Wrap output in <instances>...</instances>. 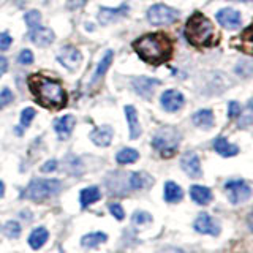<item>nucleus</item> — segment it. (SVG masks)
I'll list each match as a JSON object with an SVG mask.
<instances>
[{
  "label": "nucleus",
  "instance_id": "1",
  "mask_svg": "<svg viewBox=\"0 0 253 253\" xmlns=\"http://www.w3.org/2000/svg\"><path fill=\"white\" fill-rule=\"evenodd\" d=\"M136 54L149 63H163L172 55V43L165 34H147L133 43Z\"/></svg>",
  "mask_w": 253,
  "mask_h": 253
},
{
  "label": "nucleus",
  "instance_id": "2",
  "mask_svg": "<svg viewBox=\"0 0 253 253\" xmlns=\"http://www.w3.org/2000/svg\"><path fill=\"white\" fill-rule=\"evenodd\" d=\"M29 87L40 105L51 109H59L65 106L67 93L63 90V87L57 81H54V79L35 75L29 79Z\"/></svg>",
  "mask_w": 253,
  "mask_h": 253
},
{
  "label": "nucleus",
  "instance_id": "3",
  "mask_svg": "<svg viewBox=\"0 0 253 253\" xmlns=\"http://www.w3.org/2000/svg\"><path fill=\"white\" fill-rule=\"evenodd\" d=\"M213 24L201 13H195L185 24V38L196 47L209 46L213 38Z\"/></svg>",
  "mask_w": 253,
  "mask_h": 253
},
{
  "label": "nucleus",
  "instance_id": "4",
  "mask_svg": "<svg viewBox=\"0 0 253 253\" xmlns=\"http://www.w3.org/2000/svg\"><path fill=\"white\" fill-rule=\"evenodd\" d=\"M62 190V182L59 179H34L26 187L22 198H27L35 203H42L55 196Z\"/></svg>",
  "mask_w": 253,
  "mask_h": 253
},
{
  "label": "nucleus",
  "instance_id": "5",
  "mask_svg": "<svg viewBox=\"0 0 253 253\" xmlns=\"http://www.w3.org/2000/svg\"><path fill=\"white\" fill-rule=\"evenodd\" d=\"M179 144H180V133L174 126H162L152 139V147L162 157L174 155Z\"/></svg>",
  "mask_w": 253,
  "mask_h": 253
},
{
  "label": "nucleus",
  "instance_id": "6",
  "mask_svg": "<svg viewBox=\"0 0 253 253\" xmlns=\"http://www.w3.org/2000/svg\"><path fill=\"white\" fill-rule=\"evenodd\" d=\"M225 190H226V195H228V201L231 203L233 206H237V204H242L245 201H249L252 198V195H253L252 187L244 179L226 180L225 182Z\"/></svg>",
  "mask_w": 253,
  "mask_h": 253
},
{
  "label": "nucleus",
  "instance_id": "7",
  "mask_svg": "<svg viewBox=\"0 0 253 253\" xmlns=\"http://www.w3.org/2000/svg\"><path fill=\"white\" fill-rule=\"evenodd\" d=\"M180 13L174 8L165 5V3H157L152 5L147 10V19L150 24L154 26H166V24H172L176 22Z\"/></svg>",
  "mask_w": 253,
  "mask_h": 253
},
{
  "label": "nucleus",
  "instance_id": "8",
  "mask_svg": "<svg viewBox=\"0 0 253 253\" xmlns=\"http://www.w3.org/2000/svg\"><path fill=\"white\" fill-rule=\"evenodd\" d=\"M193 229L198 234L217 237L221 233V225L218 223V220H215L211 215V213L201 212V213H198V217L193 221Z\"/></svg>",
  "mask_w": 253,
  "mask_h": 253
},
{
  "label": "nucleus",
  "instance_id": "9",
  "mask_svg": "<svg viewBox=\"0 0 253 253\" xmlns=\"http://www.w3.org/2000/svg\"><path fill=\"white\" fill-rule=\"evenodd\" d=\"M57 60L70 71H76L83 63V54L75 46H63L57 54Z\"/></svg>",
  "mask_w": 253,
  "mask_h": 253
},
{
  "label": "nucleus",
  "instance_id": "10",
  "mask_svg": "<svg viewBox=\"0 0 253 253\" xmlns=\"http://www.w3.org/2000/svg\"><path fill=\"white\" fill-rule=\"evenodd\" d=\"M180 168L188 177L192 179H200L203 177V168H201V160L198 154L188 150L180 157Z\"/></svg>",
  "mask_w": 253,
  "mask_h": 253
},
{
  "label": "nucleus",
  "instance_id": "11",
  "mask_svg": "<svg viewBox=\"0 0 253 253\" xmlns=\"http://www.w3.org/2000/svg\"><path fill=\"white\" fill-rule=\"evenodd\" d=\"M215 19L223 29L236 30L241 26V13L233 10V8H223L215 14Z\"/></svg>",
  "mask_w": 253,
  "mask_h": 253
},
{
  "label": "nucleus",
  "instance_id": "12",
  "mask_svg": "<svg viewBox=\"0 0 253 253\" xmlns=\"http://www.w3.org/2000/svg\"><path fill=\"white\" fill-rule=\"evenodd\" d=\"M160 103H162V106H163L165 111H168V113H176V111H179L182 106H184L185 98L179 90L169 89V90H166V92L162 93Z\"/></svg>",
  "mask_w": 253,
  "mask_h": 253
},
{
  "label": "nucleus",
  "instance_id": "13",
  "mask_svg": "<svg viewBox=\"0 0 253 253\" xmlns=\"http://www.w3.org/2000/svg\"><path fill=\"white\" fill-rule=\"evenodd\" d=\"M152 184H154V179H152V176H149L147 172L136 171V172L126 174V188L133 190V192L149 188Z\"/></svg>",
  "mask_w": 253,
  "mask_h": 253
},
{
  "label": "nucleus",
  "instance_id": "14",
  "mask_svg": "<svg viewBox=\"0 0 253 253\" xmlns=\"http://www.w3.org/2000/svg\"><path fill=\"white\" fill-rule=\"evenodd\" d=\"M158 84H160V81H157V79H152V78H146V76L133 79V89L142 98H150V97H152L155 87Z\"/></svg>",
  "mask_w": 253,
  "mask_h": 253
},
{
  "label": "nucleus",
  "instance_id": "15",
  "mask_svg": "<svg viewBox=\"0 0 253 253\" xmlns=\"http://www.w3.org/2000/svg\"><path fill=\"white\" fill-rule=\"evenodd\" d=\"M128 14V5H122V6H117V8H106V6H101L100 11H98V21L103 26H106L109 22H116L124 16Z\"/></svg>",
  "mask_w": 253,
  "mask_h": 253
},
{
  "label": "nucleus",
  "instance_id": "16",
  "mask_svg": "<svg viewBox=\"0 0 253 253\" xmlns=\"http://www.w3.org/2000/svg\"><path fill=\"white\" fill-rule=\"evenodd\" d=\"M113 136H114V130L111 128L109 125L97 126V128L90 133L92 142L98 147H108L111 142H113Z\"/></svg>",
  "mask_w": 253,
  "mask_h": 253
},
{
  "label": "nucleus",
  "instance_id": "17",
  "mask_svg": "<svg viewBox=\"0 0 253 253\" xmlns=\"http://www.w3.org/2000/svg\"><path fill=\"white\" fill-rule=\"evenodd\" d=\"M75 124H76V119L71 114L62 116L60 119H55L54 130H55V133H57L59 139H68L71 131H73V128H75Z\"/></svg>",
  "mask_w": 253,
  "mask_h": 253
},
{
  "label": "nucleus",
  "instance_id": "18",
  "mask_svg": "<svg viewBox=\"0 0 253 253\" xmlns=\"http://www.w3.org/2000/svg\"><path fill=\"white\" fill-rule=\"evenodd\" d=\"M54 32L51 29H46V27H35L32 29V32L29 34V40L34 44L40 46V47H44V46H49L54 42Z\"/></svg>",
  "mask_w": 253,
  "mask_h": 253
},
{
  "label": "nucleus",
  "instance_id": "19",
  "mask_svg": "<svg viewBox=\"0 0 253 253\" xmlns=\"http://www.w3.org/2000/svg\"><path fill=\"white\" fill-rule=\"evenodd\" d=\"M49 241V231L44 226H37L30 231L29 237H27V244L30 249L34 250H40L42 247H44V244Z\"/></svg>",
  "mask_w": 253,
  "mask_h": 253
},
{
  "label": "nucleus",
  "instance_id": "20",
  "mask_svg": "<svg viewBox=\"0 0 253 253\" xmlns=\"http://www.w3.org/2000/svg\"><path fill=\"white\" fill-rule=\"evenodd\" d=\"M190 198H192V201L198 206H208L212 203L213 195H212V190L209 187L192 185L190 187Z\"/></svg>",
  "mask_w": 253,
  "mask_h": 253
},
{
  "label": "nucleus",
  "instance_id": "21",
  "mask_svg": "<svg viewBox=\"0 0 253 253\" xmlns=\"http://www.w3.org/2000/svg\"><path fill=\"white\" fill-rule=\"evenodd\" d=\"M212 146H213V150H215L218 155L225 157V158L236 157L237 154H239V147H237L236 144H233V142H229L223 136H218V138L213 139Z\"/></svg>",
  "mask_w": 253,
  "mask_h": 253
},
{
  "label": "nucleus",
  "instance_id": "22",
  "mask_svg": "<svg viewBox=\"0 0 253 253\" xmlns=\"http://www.w3.org/2000/svg\"><path fill=\"white\" fill-rule=\"evenodd\" d=\"M163 198L166 203L177 204L184 200V190H182V187L179 184H176V182L168 180L163 187Z\"/></svg>",
  "mask_w": 253,
  "mask_h": 253
},
{
  "label": "nucleus",
  "instance_id": "23",
  "mask_svg": "<svg viewBox=\"0 0 253 253\" xmlns=\"http://www.w3.org/2000/svg\"><path fill=\"white\" fill-rule=\"evenodd\" d=\"M113 57H114V52L111 51V49H108V51L105 52V55L101 57V60L98 62L97 68H95V71H93L92 79H90V84H92V85L98 84V83L101 81V78L106 75V71L109 70L111 63H113Z\"/></svg>",
  "mask_w": 253,
  "mask_h": 253
},
{
  "label": "nucleus",
  "instance_id": "24",
  "mask_svg": "<svg viewBox=\"0 0 253 253\" xmlns=\"http://www.w3.org/2000/svg\"><path fill=\"white\" fill-rule=\"evenodd\" d=\"M100 200H101V190L97 185L85 187L79 192V203H81V208H84V209L95 204Z\"/></svg>",
  "mask_w": 253,
  "mask_h": 253
},
{
  "label": "nucleus",
  "instance_id": "25",
  "mask_svg": "<svg viewBox=\"0 0 253 253\" xmlns=\"http://www.w3.org/2000/svg\"><path fill=\"white\" fill-rule=\"evenodd\" d=\"M108 242V234L103 231H92L81 237V245L84 249H97Z\"/></svg>",
  "mask_w": 253,
  "mask_h": 253
},
{
  "label": "nucleus",
  "instance_id": "26",
  "mask_svg": "<svg viewBox=\"0 0 253 253\" xmlns=\"http://www.w3.org/2000/svg\"><path fill=\"white\" fill-rule=\"evenodd\" d=\"M125 116L126 121H128V128H130V139H138L141 136V125H139V119L138 113L133 106H125Z\"/></svg>",
  "mask_w": 253,
  "mask_h": 253
},
{
  "label": "nucleus",
  "instance_id": "27",
  "mask_svg": "<svg viewBox=\"0 0 253 253\" xmlns=\"http://www.w3.org/2000/svg\"><path fill=\"white\" fill-rule=\"evenodd\" d=\"M193 124L198 126V128L203 130H209L213 126V122H215V117H213V113L211 109H200L198 113L193 114L192 117Z\"/></svg>",
  "mask_w": 253,
  "mask_h": 253
},
{
  "label": "nucleus",
  "instance_id": "28",
  "mask_svg": "<svg viewBox=\"0 0 253 253\" xmlns=\"http://www.w3.org/2000/svg\"><path fill=\"white\" fill-rule=\"evenodd\" d=\"M138 160H139V152L131 147H124L116 154V162L119 165H131Z\"/></svg>",
  "mask_w": 253,
  "mask_h": 253
},
{
  "label": "nucleus",
  "instance_id": "29",
  "mask_svg": "<svg viewBox=\"0 0 253 253\" xmlns=\"http://www.w3.org/2000/svg\"><path fill=\"white\" fill-rule=\"evenodd\" d=\"M241 49L247 54H253V22L242 32L241 35Z\"/></svg>",
  "mask_w": 253,
  "mask_h": 253
},
{
  "label": "nucleus",
  "instance_id": "30",
  "mask_svg": "<svg viewBox=\"0 0 253 253\" xmlns=\"http://www.w3.org/2000/svg\"><path fill=\"white\" fill-rule=\"evenodd\" d=\"M2 231H3L5 237H8V239H18V237L21 236V233H22V226H21L19 221L8 220L6 223L3 225Z\"/></svg>",
  "mask_w": 253,
  "mask_h": 253
},
{
  "label": "nucleus",
  "instance_id": "31",
  "mask_svg": "<svg viewBox=\"0 0 253 253\" xmlns=\"http://www.w3.org/2000/svg\"><path fill=\"white\" fill-rule=\"evenodd\" d=\"M154 221L152 213H149L147 211H134L131 215V223L134 226H144V225H150Z\"/></svg>",
  "mask_w": 253,
  "mask_h": 253
},
{
  "label": "nucleus",
  "instance_id": "32",
  "mask_svg": "<svg viewBox=\"0 0 253 253\" xmlns=\"http://www.w3.org/2000/svg\"><path fill=\"white\" fill-rule=\"evenodd\" d=\"M253 124V98L249 100L247 103V106H245V109L241 111V114H239V126H247Z\"/></svg>",
  "mask_w": 253,
  "mask_h": 253
},
{
  "label": "nucleus",
  "instance_id": "33",
  "mask_svg": "<svg viewBox=\"0 0 253 253\" xmlns=\"http://www.w3.org/2000/svg\"><path fill=\"white\" fill-rule=\"evenodd\" d=\"M24 21H26V24L30 29L40 27V22H42V14H40L38 10H32V11L26 13V16H24Z\"/></svg>",
  "mask_w": 253,
  "mask_h": 253
},
{
  "label": "nucleus",
  "instance_id": "34",
  "mask_svg": "<svg viewBox=\"0 0 253 253\" xmlns=\"http://www.w3.org/2000/svg\"><path fill=\"white\" fill-rule=\"evenodd\" d=\"M108 211H109V213L116 220H119V221L125 220V209L122 208V204H119V203H109L108 204Z\"/></svg>",
  "mask_w": 253,
  "mask_h": 253
},
{
  "label": "nucleus",
  "instance_id": "35",
  "mask_svg": "<svg viewBox=\"0 0 253 253\" xmlns=\"http://www.w3.org/2000/svg\"><path fill=\"white\" fill-rule=\"evenodd\" d=\"M37 116V111L34 108H26V109H22V113H21V125L24 126V128H27V126L30 125V122L34 121V117Z\"/></svg>",
  "mask_w": 253,
  "mask_h": 253
},
{
  "label": "nucleus",
  "instance_id": "36",
  "mask_svg": "<svg viewBox=\"0 0 253 253\" xmlns=\"http://www.w3.org/2000/svg\"><path fill=\"white\" fill-rule=\"evenodd\" d=\"M18 62L21 65H30V63H34V52L30 49H22L18 55Z\"/></svg>",
  "mask_w": 253,
  "mask_h": 253
},
{
  "label": "nucleus",
  "instance_id": "37",
  "mask_svg": "<svg viewBox=\"0 0 253 253\" xmlns=\"http://www.w3.org/2000/svg\"><path fill=\"white\" fill-rule=\"evenodd\" d=\"M13 92L10 89H3L0 90V109H3L5 106H8L13 101Z\"/></svg>",
  "mask_w": 253,
  "mask_h": 253
},
{
  "label": "nucleus",
  "instance_id": "38",
  "mask_svg": "<svg viewBox=\"0 0 253 253\" xmlns=\"http://www.w3.org/2000/svg\"><path fill=\"white\" fill-rule=\"evenodd\" d=\"M11 37H10V34L8 32H2L0 34V51H6L8 47L11 46Z\"/></svg>",
  "mask_w": 253,
  "mask_h": 253
},
{
  "label": "nucleus",
  "instance_id": "39",
  "mask_svg": "<svg viewBox=\"0 0 253 253\" xmlns=\"http://www.w3.org/2000/svg\"><path fill=\"white\" fill-rule=\"evenodd\" d=\"M239 114H241V105L237 101H231L228 105V117L234 119V117H239Z\"/></svg>",
  "mask_w": 253,
  "mask_h": 253
},
{
  "label": "nucleus",
  "instance_id": "40",
  "mask_svg": "<svg viewBox=\"0 0 253 253\" xmlns=\"http://www.w3.org/2000/svg\"><path fill=\"white\" fill-rule=\"evenodd\" d=\"M57 166H59V163H57V160H54V158H51V160H47L46 163H43L42 165V172H54L55 169H57Z\"/></svg>",
  "mask_w": 253,
  "mask_h": 253
},
{
  "label": "nucleus",
  "instance_id": "41",
  "mask_svg": "<svg viewBox=\"0 0 253 253\" xmlns=\"http://www.w3.org/2000/svg\"><path fill=\"white\" fill-rule=\"evenodd\" d=\"M6 70H8V60L3 57V55H0V76L5 75Z\"/></svg>",
  "mask_w": 253,
  "mask_h": 253
},
{
  "label": "nucleus",
  "instance_id": "42",
  "mask_svg": "<svg viewBox=\"0 0 253 253\" xmlns=\"http://www.w3.org/2000/svg\"><path fill=\"white\" fill-rule=\"evenodd\" d=\"M158 253H185V252H184V250H180V249H177V247H166V249L160 250Z\"/></svg>",
  "mask_w": 253,
  "mask_h": 253
},
{
  "label": "nucleus",
  "instance_id": "43",
  "mask_svg": "<svg viewBox=\"0 0 253 253\" xmlns=\"http://www.w3.org/2000/svg\"><path fill=\"white\" fill-rule=\"evenodd\" d=\"M247 228L250 229V233H253V211H250L247 215Z\"/></svg>",
  "mask_w": 253,
  "mask_h": 253
},
{
  "label": "nucleus",
  "instance_id": "44",
  "mask_svg": "<svg viewBox=\"0 0 253 253\" xmlns=\"http://www.w3.org/2000/svg\"><path fill=\"white\" fill-rule=\"evenodd\" d=\"M3 195H5V184L0 180V198H3Z\"/></svg>",
  "mask_w": 253,
  "mask_h": 253
},
{
  "label": "nucleus",
  "instance_id": "45",
  "mask_svg": "<svg viewBox=\"0 0 253 253\" xmlns=\"http://www.w3.org/2000/svg\"><path fill=\"white\" fill-rule=\"evenodd\" d=\"M233 2H242L244 3V2H250V0H233Z\"/></svg>",
  "mask_w": 253,
  "mask_h": 253
},
{
  "label": "nucleus",
  "instance_id": "46",
  "mask_svg": "<svg viewBox=\"0 0 253 253\" xmlns=\"http://www.w3.org/2000/svg\"><path fill=\"white\" fill-rule=\"evenodd\" d=\"M0 231H2V226H0Z\"/></svg>",
  "mask_w": 253,
  "mask_h": 253
}]
</instances>
